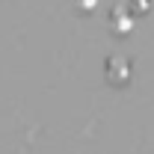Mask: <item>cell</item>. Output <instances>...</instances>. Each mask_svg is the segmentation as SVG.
I'll return each instance as SVG.
<instances>
[{"instance_id":"2","label":"cell","mask_w":154,"mask_h":154,"mask_svg":"<svg viewBox=\"0 0 154 154\" xmlns=\"http://www.w3.org/2000/svg\"><path fill=\"white\" fill-rule=\"evenodd\" d=\"M116 33H119V36H128V33H131V21L125 18V15H119V18H116V27H113Z\"/></svg>"},{"instance_id":"1","label":"cell","mask_w":154,"mask_h":154,"mask_svg":"<svg viewBox=\"0 0 154 154\" xmlns=\"http://www.w3.org/2000/svg\"><path fill=\"white\" fill-rule=\"evenodd\" d=\"M134 77V68H131V59L125 57H110L107 59V80L113 86H128Z\"/></svg>"}]
</instances>
